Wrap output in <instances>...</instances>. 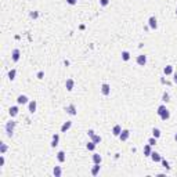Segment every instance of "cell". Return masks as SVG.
Returning a JSON list of instances; mask_svg holds the SVG:
<instances>
[{"mask_svg":"<svg viewBox=\"0 0 177 177\" xmlns=\"http://www.w3.org/2000/svg\"><path fill=\"white\" fill-rule=\"evenodd\" d=\"M57 159H58L60 163L65 162V152H64V151H60L58 154H57Z\"/></svg>","mask_w":177,"mask_h":177,"instance_id":"obj_16","label":"cell"},{"mask_svg":"<svg viewBox=\"0 0 177 177\" xmlns=\"http://www.w3.org/2000/svg\"><path fill=\"white\" fill-rule=\"evenodd\" d=\"M122 60H123V61H129L130 60V53L129 51H122Z\"/></svg>","mask_w":177,"mask_h":177,"instance_id":"obj_22","label":"cell"},{"mask_svg":"<svg viewBox=\"0 0 177 177\" xmlns=\"http://www.w3.org/2000/svg\"><path fill=\"white\" fill-rule=\"evenodd\" d=\"M163 74H165V75H172V74H173V66H172V65L165 66V68H163Z\"/></svg>","mask_w":177,"mask_h":177,"instance_id":"obj_17","label":"cell"},{"mask_svg":"<svg viewBox=\"0 0 177 177\" xmlns=\"http://www.w3.org/2000/svg\"><path fill=\"white\" fill-rule=\"evenodd\" d=\"M91 141H94L96 144H100L101 143V137L98 136V134H94V136L91 137Z\"/></svg>","mask_w":177,"mask_h":177,"instance_id":"obj_26","label":"cell"},{"mask_svg":"<svg viewBox=\"0 0 177 177\" xmlns=\"http://www.w3.org/2000/svg\"><path fill=\"white\" fill-rule=\"evenodd\" d=\"M61 173H62V170H61V167H60V166H56V167L53 169V174L56 176V177H60V176H61Z\"/></svg>","mask_w":177,"mask_h":177,"instance_id":"obj_20","label":"cell"},{"mask_svg":"<svg viewBox=\"0 0 177 177\" xmlns=\"http://www.w3.org/2000/svg\"><path fill=\"white\" fill-rule=\"evenodd\" d=\"M120 133H122V127L119 125H115L114 129H112V134H114V136H116V137H119Z\"/></svg>","mask_w":177,"mask_h":177,"instance_id":"obj_14","label":"cell"},{"mask_svg":"<svg viewBox=\"0 0 177 177\" xmlns=\"http://www.w3.org/2000/svg\"><path fill=\"white\" fill-rule=\"evenodd\" d=\"M130 137V131L127 130V129H123L122 130V133L119 134V138H120V141H126L127 138Z\"/></svg>","mask_w":177,"mask_h":177,"instance_id":"obj_4","label":"cell"},{"mask_svg":"<svg viewBox=\"0 0 177 177\" xmlns=\"http://www.w3.org/2000/svg\"><path fill=\"white\" fill-rule=\"evenodd\" d=\"M18 112H20V109H18V107H11V108L8 109V114H10V116H11V118L17 116V115H18Z\"/></svg>","mask_w":177,"mask_h":177,"instance_id":"obj_12","label":"cell"},{"mask_svg":"<svg viewBox=\"0 0 177 177\" xmlns=\"http://www.w3.org/2000/svg\"><path fill=\"white\" fill-rule=\"evenodd\" d=\"M17 102H18V104H28L29 100H28V97H26L25 94H21V96L17 97Z\"/></svg>","mask_w":177,"mask_h":177,"instance_id":"obj_9","label":"cell"},{"mask_svg":"<svg viewBox=\"0 0 177 177\" xmlns=\"http://www.w3.org/2000/svg\"><path fill=\"white\" fill-rule=\"evenodd\" d=\"M15 75H17V71H15V69H11V71L8 72V79H10V80H14V79H15Z\"/></svg>","mask_w":177,"mask_h":177,"instance_id":"obj_25","label":"cell"},{"mask_svg":"<svg viewBox=\"0 0 177 177\" xmlns=\"http://www.w3.org/2000/svg\"><path fill=\"white\" fill-rule=\"evenodd\" d=\"M100 172V163H94V167L91 169V174L93 176H97Z\"/></svg>","mask_w":177,"mask_h":177,"instance_id":"obj_18","label":"cell"},{"mask_svg":"<svg viewBox=\"0 0 177 177\" xmlns=\"http://www.w3.org/2000/svg\"><path fill=\"white\" fill-rule=\"evenodd\" d=\"M101 93L104 96H109V93H111V86H109L108 83H102L101 86Z\"/></svg>","mask_w":177,"mask_h":177,"instance_id":"obj_3","label":"cell"},{"mask_svg":"<svg viewBox=\"0 0 177 177\" xmlns=\"http://www.w3.org/2000/svg\"><path fill=\"white\" fill-rule=\"evenodd\" d=\"M173 76H174V78H173V82L177 84V72H173Z\"/></svg>","mask_w":177,"mask_h":177,"instance_id":"obj_35","label":"cell"},{"mask_svg":"<svg viewBox=\"0 0 177 177\" xmlns=\"http://www.w3.org/2000/svg\"><path fill=\"white\" fill-rule=\"evenodd\" d=\"M96 147H97V144H96L94 141H90V143H87V144H86V148H87L89 151H94V149H96Z\"/></svg>","mask_w":177,"mask_h":177,"instance_id":"obj_21","label":"cell"},{"mask_svg":"<svg viewBox=\"0 0 177 177\" xmlns=\"http://www.w3.org/2000/svg\"><path fill=\"white\" fill-rule=\"evenodd\" d=\"M71 126H72V122H71V120H66L65 123H64L62 126H61V131H62V133L68 131V130L71 129Z\"/></svg>","mask_w":177,"mask_h":177,"instance_id":"obj_11","label":"cell"},{"mask_svg":"<svg viewBox=\"0 0 177 177\" xmlns=\"http://www.w3.org/2000/svg\"><path fill=\"white\" fill-rule=\"evenodd\" d=\"M58 143H60V136H58V134H54V136H53V140H51V147L56 148L57 145H58Z\"/></svg>","mask_w":177,"mask_h":177,"instance_id":"obj_13","label":"cell"},{"mask_svg":"<svg viewBox=\"0 0 177 177\" xmlns=\"http://www.w3.org/2000/svg\"><path fill=\"white\" fill-rule=\"evenodd\" d=\"M87 134H89V136H90V137H93V136H94V134H96V133H94V130H91V129H90V130L87 131Z\"/></svg>","mask_w":177,"mask_h":177,"instance_id":"obj_37","label":"cell"},{"mask_svg":"<svg viewBox=\"0 0 177 177\" xmlns=\"http://www.w3.org/2000/svg\"><path fill=\"white\" fill-rule=\"evenodd\" d=\"M137 64L144 66L145 64H147V56H144V54H140V56L137 57Z\"/></svg>","mask_w":177,"mask_h":177,"instance_id":"obj_5","label":"cell"},{"mask_svg":"<svg viewBox=\"0 0 177 177\" xmlns=\"http://www.w3.org/2000/svg\"><path fill=\"white\" fill-rule=\"evenodd\" d=\"M0 165H2V166H3V165H4V158L2 156V158H0Z\"/></svg>","mask_w":177,"mask_h":177,"instance_id":"obj_39","label":"cell"},{"mask_svg":"<svg viewBox=\"0 0 177 177\" xmlns=\"http://www.w3.org/2000/svg\"><path fill=\"white\" fill-rule=\"evenodd\" d=\"M176 15H177V7H176Z\"/></svg>","mask_w":177,"mask_h":177,"instance_id":"obj_41","label":"cell"},{"mask_svg":"<svg viewBox=\"0 0 177 177\" xmlns=\"http://www.w3.org/2000/svg\"><path fill=\"white\" fill-rule=\"evenodd\" d=\"M148 25H149L151 29H156V28H158V22H156V18H155V17H149Z\"/></svg>","mask_w":177,"mask_h":177,"instance_id":"obj_8","label":"cell"},{"mask_svg":"<svg viewBox=\"0 0 177 177\" xmlns=\"http://www.w3.org/2000/svg\"><path fill=\"white\" fill-rule=\"evenodd\" d=\"M161 162H162V165H163V166H165V167H166L167 170L170 169V166H169V162H167V161H165V159H162Z\"/></svg>","mask_w":177,"mask_h":177,"instance_id":"obj_33","label":"cell"},{"mask_svg":"<svg viewBox=\"0 0 177 177\" xmlns=\"http://www.w3.org/2000/svg\"><path fill=\"white\" fill-rule=\"evenodd\" d=\"M20 57H21V53L18 48H15V50H13V54H11V58H13L14 62H18L20 61Z\"/></svg>","mask_w":177,"mask_h":177,"instance_id":"obj_7","label":"cell"},{"mask_svg":"<svg viewBox=\"0 0 177 177\" xmlns=\"http://www.w3.org/2000/svg\"><path fill=\"white\" fill-rule=\"evenodd\" d=\"M100 4L102 6V7H105V6L109 4V0H100Z\"/></svg>","mask_w":177,"mask_h":177,"instance_id":"obj_32","label":"cell"},{"mask_svg":"<svg viewBox=\"0 0 177 177\" xmlns=\"http://www.w3.org/2000/svg\"><path fill=\"white\" fill-rule=\"evenodd\" d=\"M74 86H75V82H74V79H66V82H65V87L68 91H72L74 90Z\"/></svg>","mask_w":177,"mask_h":177,"instance_id":"obj_6","label":"cell"},{"mask_svg":"<svg viewBox=\"0 0 177 177\" xmlns=\"http://www.w3.org/2000/svg\"><path fill=\"white\" fill-rule=\"evenodd\" d=\"M151 159L154 161V162H161L162 161V156L158 154V152H152V154H151Z\"/></svg>","mask_w":177,"mask_h":177,"instance_id":"obj_15","label":"cell"},{"mask_svg":"<svg viewBox=\"0 0 177 177\" xmlns=\"http://www.w3.org/2000/svg\"><path fill=\"white\" fill-rule=\"evenodd\" d=\"M101 161H102L101 155H98V154H94V155H93V162H94V163H101Z\"/></svg>","mask_w":177,"mask_h":177,"instance_id":"obj_23","label":"cell"},{"mask_svg":"<svg viewBox=\"0 0 177 177\" xmlns=\"http://www.w3.org/2000/svg\"><path fill=\"white\" fill-rule=\"evenodd\" d=\"M43 76H44L43 72H38V79H43Z\"/></svg>","mask_w":177,"mask_h":177,"instance_id":"obj_36","label":"cell"},{"mask_svg":"<svg viewBox=\"0 0 177 177\" xmlns=\"http://www.w3.org/2000/svg\"><path fill=\"white\" fill-rule=\"evenodd\" d=\"M169 118H170V112H169V111H165V112L161 115V119H162V120H167Z\"/></svg>","mask_w":177,"mask_h":177,"instance_id":"obj_27","label":"cell"},{"mask_svg":"<svg viewBox=\"0 0 177 177\" xmlns=\"http://www.w3.org/2000/svg\"><path fill=\"white\" fill-rule=\"evenodd\" d=\"M66 3L71 4V6H75V4L78 3V0H66Z\"/></svg>","mask_w":177,"mask_h":177,"instance_id":"obj_34","label":"cell"},{"mask_svg":"<svg viewBox=\"0 0 177 177\" xmlns=\"http://www.w3.org/2000/svg\"><path fill=\"white\" fill-rule=\"evenodd\" d=\"M152 137L159 138V137H161V130H159V129H152Z\"/></svg>","mask_w":177,"mask_h":177,"instance_id":"obj_24","label":"cell"},{"mask_svg":"<svg viewBox=\"0 0 177 177\" xmlns=\"http://www.w3.org/2000/svg\"><path fill=\"white\" fill-rule=\"evenodd\" d=\"M6 151H7V145H6L4 143H2V144H0V154H6Z\"/></svg>","mask_w":177,"mask_h":177,"instance_id":"obj_29","label":"cell"},{"mask_svg":"<svg viewBox=\"0 0 177 177\" xmlns=\"http://www.w3.org/2000/svg\"><path fill=\"white\" fill-rule=\"evenodd\" d=\"M156 140H158V138H155V137H151V138L148 140V144H149V145H155V144H156Z\"/></svg>","mask_w":177,"mask_h":177,"instance_id":"obj_31","label":"cell"},{"mask_svg":"<svg viewBox=\"0 0 177 177\" xmlns=\"http://www.w3.org/2000/svg\"><path fill=\"white\" fill-rule=\"evenodd\" d=\"M174 141H177V133L174 134Z\"/></svg>","mask_w":177,"mask_h":177,"instance_id":"obj_40","label":"cell"},{"mask_svg":"<svg viewBox=\"0 0 177 177\" xmlns=\"http://www.w3.org/2000/svg\"><path fill=\"white\" fill-rule=\"evenodd\" d=\"M28 108H29V112H30V114H35V112H36V101H35V100L29 101V102H28Z\"/></svg>","mask_w":177,"mask_h":177,"instance_id":"obj_10","label":"cell"},{"mask_svg":"<svg viewBox=\"0 0 177 177\" xmlns=\"http://www.w3.org/2000/svg\"><path fill=\"white\" fill-rule=\"evenodd\" d=\"M165 111H167V108L165 107V105H161V107H158V111H156V112H158V115L161 116V115H162Z\"/></svg>","mask_w":177,"mask_h":177,"instance_id":"obj_28","label":"cell"},{"mask_svg":"<svg viewBox=\"0 0 177 177\" xmlns=\"http://www.w3.org/2000/svg\"><path fill=\"white\" fill-rule=\"evenodd\" d=\"M14 127H15V122H13V120L7 122V125H6V133H7V136H8V137L13 136V133H14Z\"/></svg>","mask_w":177,"mask_h":177,"instance_id":"obj_1","label":"cell"},{"mask_svg":"<svg viewBox=\"0 0 177 177\" xmlns=\"http://www.w3.org/2000/svg\"><path fill=\"white\" fill-rule=\"evenodd\" d=\"M169 98H170V97H169V93H166V91H165L163 96H162V101H163V102H167Z\"/></svg>","mask_w":177,"mask_h":177,"instance_id":"obj_30","label":"cell"},{"mask_svg":"<svg viewBox=\"0 0 177 177\" xmlns=\"http://www.w3.org/2000/svg\"><path fill=\"white\" fill-rule=\"evenodd\" d=\"M30 17H32V18H38V17H39V14L35 11V13H30Z\"/></svg>","mask_w":177,"mask_h":177,"instance_id":"obj_38","label":"cell"},{"mask_svg":"<svg viewBox=\"0 0 177 177\" xmlns=\"http://www.w3.org/2000/svg\"><path fill=\"white\" fill-rule=\"evenodd\" d=\"M151 154H152V151H151V145L149 144H147L144 147V155L145 156H151Z\"/></svg>","mask_w":177,"mask_h":177,"instance_id":"obj_19","label":"cell"},{"mask_svg":"<svg viewBox=\"0 0 177 177\" xmlns=\"http://www.w3.org/2000/svg\"><path fill=\"white\" fill-rule=\"evenodd\" d=\"M65 111L68 112L69 115H72V116H76V115H78V111H76L75 104H71V105H68V107L65 108Z\"/></svg>","mask_w":177,"mask_h":177,"instance_id":"obj_2","label":"cell"}]
</instances>
